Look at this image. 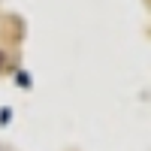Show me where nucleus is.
I'll return each mask as SVG.
<instances>
[{
    "instance_id": "1",
    "label": "nucleus",
    "mask_w": 151,
    "mask_h": 151,
    "mask_svg": "<svg viewBox=\"0 0 151 151\" xmlns=\"http://www.w3.org/2000/svg\"><path fill=\"white\" fill-rule=\"evenodd\" d=\"M15 82H18V88H30V85H33V82H30V73H24V70L15 73Z\"/></svg>"
},
{
    "instance_id": "2",
    "label": "nucleus",
    "mask_w": 151,
    "mask_h": 151,
    "mask_svg": "<svg viewBox=\"0 0 151 151\" xmlns=\"http://www.w3.org/2000/svg\"><path fill=\"white\" fill-rule=\"evenodd\" d=\"M12 121V109H0V127H6Z\"/></svg>"
},
{
    "instance_id": "3",
    "label": "nucleus",
    "mask_w": 151,
    "mask_h": 151,
    "mask_svg": "<svg viewBox=\"0 0 151 151\" xmlns=\"http://www.w3.org/2000/svg\"><path fill=\"white\" fill-rule=\"evenodd\" d=\"M3 60H6V58H3V52H0V67H3Z\"/></svg>"
}]
</instances>
